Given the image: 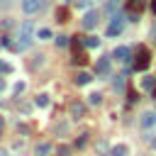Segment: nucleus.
<instances>
[{
	"mask_svg": "<svg viewBox=\"0 0 156 156\" xmlns=\"http://www.w3.org/2000/svg\"><path fill=\"white\" fill-rule=\"evenodd\" d=\"M32 29H34V22H32V20H24V22L20 24V29H17V44H15V49L24 51V49H29V46H32Z\"/></svg>",
	"mask_w": 156,
	"mask_h": 156,
	"instance_id": "nucleus-1",
	"label": "nucleus"
},
{
	"mask_svg": "<svg viewBox=\"0 0 156 156\" xmlns=\"http://www.w3.org/2000/svg\"><path fill=\"white\" fill-rule=\"evenodd\" d=\"M122 29H124V15H112V20L107 24V37H117V34H122Z\"/></svg>",
	"mask_w": 156,
	"mask_h": 156,
	"instance_id": "nucleus-2",
	"label": "nucleus"
},
{
	"mask_svg": "<svg viewBox=\"0 0 156 156\" xmlns=\"http://www.w3.org/2000/svg\"><path fill=\"white\" fill-rule=\"evenodd\" d=\"M98 20H100V12H98V10H88V12L83 15V20H80V27H83V29H93V27L98 24Z\"/></svg>",
	"mask_w": 156,
	"mask_h": 156,
	"instance_id": "nucleus-3",
	"label": "nucleus"
},
{
	"mask_svg": "<svg viewBox=\"0 0 156 156\" xmlns=\"http://www.w3.org/2000/svg\"><path fill=\"white\" fill-rule=\"evenodd\" d=\"M112 56H115L119 63H129V58H132V49H129V46H115Z\"/></svg>",
	"mask_w": 156,
	"mask_h": 156,
	"instance_id": "nucleus-4",
	"label": "nucleus"
},
{
	"mask_svg": "<svg viewBox=\"0 0 156 156\" xmlns=\"http://www.w3.org/2000/svg\"><path fill=\"white\" fill-rule=\"evenodd\" d=\"M146 66H149V49H144V46H141V49H139V54H136L134 68H136V71H144Z\"/></svg>",
	"mask_w": 156,
	"mask_h": 156,
	"instance_id": "nucleus-5",
	"label": "nucleus"
},
{
	"mask_svg": "<svg viewBox=\"0 0 156 156\" xmlns=\"http://www.w3.org/2000/svg\"><path fill=\"white\" fill-rule=\"evenodd\" d=\"M95 73H98V76H107V73H110V56H100V58H98Z\"/></svg>",
	"mask_w": 156,
	"mask_h": 156,
	"instance_id": "nucleus-6",
	"label": "nucleus"
},
{
	"mask_svg": "<svg viewBox=\"0 0 156 156\" xmlns=\"http://www.w3.org/2000/svg\"><path fill=\"white\" fill-rule=\"evenodd\" d=\"M139 124H141V129H151L154 124H156V112H144L141 115V119H139Z\"/></svg>",
	"mask_w": 156,
	"mask_h": 156,
	"instance_id": "nucleus-7",
	"label": "nucleus"
},
{
	"mask_svg": "<svg viewBox=\"0 0 156 156\" xmlns=\"http://www.w3.org/2000/svg\"><path fill=\"white\" fill-rule=\"evenodd\" d=\"M39 7H41V0H22V10L27 15H34Z\"/></svg>",
	"mask_w": 156,
	"mask_h": 156,
	"instance_id": "nucleus-8",
	"label": "nucleus"
},
{
	"mask_svg": "<svg viewBox=\"0 0 156 156\" xmlns=\"http://www.w3.org/2000/svg\"><path fill=\"white\" fill-rule=\"evenodd\" d=\"M110 156H129V146L127 144H115L110 149Z\"/></svg>",
	"mask_w": 156,
	"mask_h": 156,
	"instance_id": "nucleus-9",
	"label": "nucleus"
},
{
	"mask_svg": "<svg viewBox=\"0 0 156 156\" xmlns=\"http://www.w3.org/2000/svg\"><path fill=\"white\" fill-rule=\"evenodd\" d=\"M90 80H93V76H90V73H85V71L76 73V83H78V85H88Z\"/></svg>",
	"mask_w": 156,
	"mask_h": 156,
	"instance_id": "nucleus-10",
	"label": "nucleus"
},
{
	"mask_svg": "<svg viewBox=\"0 0 156 156\" xmlns=\"http://www.w3.org/2000/svg\"><path fill=\"white\" fill-rule=\"evenodd\" d=\"M49 151H51V144H46V141L37 144V156H49Z\"/></svg>",
	"mask_w": 156,
	"mask_h": 156,
	"instance_id": "nucleus-11",
	"label": "nucleus"
},
{
	"mask_svg": "<svg viewBox=\"0 0 156 156\" xmlns=\"http://www.w3.org/2000/svg\"><path fill=\"white\" fill-rule=\"evenodd\" d=\"M34 105H37V107H46V105H49V95H46V93H41V95H37V100H34Z\"/></svg>",
	"mask_w": 156,
	"mask_h": 156,
	"instance_id": "nucleus-12",
	"label": "nucleus"
},
{
	"mask_svg": "<svg viewBox=\"0 0 156 156\" xmlns=\"http://www.w3.org/2000/svg\"><path fill=\"white\" fill-rule=\"evenodd\" d=\"M85 46L88 49H95V46H100V39L98 37H85Z\"/></svg>",
	"mask_w": 156,
	"mask_h": 156,
	"instance_id": "nucleus-13",
	"label": "nucleus"
},
{
	"mask_svg": "<svg viewBox=\"0 0 156 156\" xmlns=\"http://www.w3.org/2000/svg\"><path fill=\"white\" fill-rule=\"evenodd\" d=\"M88 102H90V105H100V102H102V95H100V93H90V95H88Z\"/></svg>",
	"mask_w": 156,
	"mask_h": 156,
	"instance_id": "nucleus-14",
	"label": "nucleus"
},
{
	"mask_svg": "<svg viewBox=\"0 0 156 156\" xmlns=\"http://www.w3.org/2000/svg\"><path fill=\"white\" fill-rule=\"evenodd\" d=\"M71 115H73V117H80V115H83V105H80V102H73V105H71Z\"/></svg>",
	"mask_w": 156,
	"mask_h": 156,
	"instance_id": "nucleus-15",
	"label": "nucleus"
},
{
	"mask_svg": "<svg viewBox=\"0 0 156 156\" xmlns=\"http://www.w3.org/2000/svg\"><path fill=\"white\" fill-rule=\"evenodd\" d=\"M37 37H39V39H51V29H46V27H41V29L37 32Z\"/></svg>",
	"mask_w": 156,
	"mask_h": 156,
	"instance_id": "nucleus-16",
	"label": "nucleus"
},
{
	"mask_svg": "<svg viewBox=\"0 0 156 156\" xmlns=\"http://www.w3.org/2000/svg\"><path fill=\"white\" fill-rule=\"evenodd\" d=\"M90 5H93V0H76V7L78 10H88Z\"/></svg>",
	"mask_w": 156,
	"mask_h": 156,
	"instance_id": "nucleus-17",
	"label": "nucleus"
},
{
	"mask_svg": "<svg viewBox=\"0 0 156 156\" xmlns=\"http://www.w3.org/2000/svg\"><path fill=\"white\" fill-rule=\"evenodd\" d=\"M56 46H68V37L58 34V37H56Z\"/></svg>",
	"mask_w": 156,
	"mask_h": 156,
	"instance_id": "nucleus-18",
	"label": "nucleus"
},
{
	"mask_svg": "<svg viewBox=\"0 0 156 156\" xmlns=\"http://www.w3.org/2000/svg\"><path fill=\"white\" fill-rule=\"evenodd\" d=\"M115 90H122V76L115 78Z\"/></svg>",
	"mask_w": 156,
	"mask_h": 156,
	"instance_id": "nucleus-19",
	"label": "nucleus"
},
{
	"mask_svg": "<svg viewBox=\"0 0 156 156\" xmlns=\"http://www.w3.org/2000/svg\"><path fill=\"white\" fill-rule=\"evenodd\" d=\"M149 146H151V149H154V151H156V136H154V139H151V141H149Z\"/></svg>",
	"mask_w": 156,
	"mask_h": 156,
	"instance_id": "nucleus-20",
	"label": "nucleus"
},
{
	"mask_svg": "<svg viewBox=\"0 0 156 156\" xmlns=\"http://www.w3.org/2000/svg\"><path fill=\"white\" fill-rule=\"evenodd\" d=\"M2 127H5V122H2V117H0V134H2Z\"/></svg>",
	"mask_w": 156,
	"mask_h": 156,
	"instance_id": "nucleus-21",
	"label": "nucleus"
},
{
	"mask_svg": "<svg viewBox=\"0 0 156 156\" xmlns=\"http://www.w3.org/2000/svg\"><path fill=\"white\" fill-rule=\"evenodd\" d=\"M151 7H154V12H156V0H154V2H151Z\"/></svg>",
	"mask_w": 156,
	"mask_h": 156,
	"instance_id": "nucleus-22",
	"label": "nucleus"
},
{
	"mask_svg": "<svg viewBox=\"0 0 156 156\" xmlns=\"http://www.w3.org/2000/svg\"><path fill=\"white\" fill-rule=\"evenodd\" d=\"M154 98H156V85H154Z\"/></svg>",
	"mask_w": 156,
	"mask_h": 156,
	"instance_id": "nucleus-23",
	"label": "nucleus"
}]
</instances>
